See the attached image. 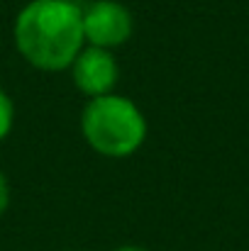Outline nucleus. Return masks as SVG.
<instances>
[{
    "mask_svg": "<svg viewBox=\"0 0 249 251\" xmlns=\"http://www.w3.org/2000/svg\"><path fill=\"white\" fill-rule=\"evenodd\" d=\"M83 42V12L71 0H32L15 20L17 51L42 71L69 69Z\"/></svg>",
    "mask_w": 249,
    "mask_h": 251,
    "instance_id": "1",
    "label": "nucleus"
},
{
    "mask_svg": "<svg viewBox=\"0 0 249 251\" xmlns=\"http://www.w3.org/2000/svg\"><path fill=\"white\" fill-rule=\"evenodd\" d=\"M81 129L85 142L103 156L122 159L137 151L147 137V122L139 107L122 95L90 98L83 107Z\"/></svg>",
    "mask_w": 249,
    "mask_h": 251,
    "instance_id": "2",
    "label": "nucleus"
},
{
    "mask_svg": "<svg viewBox=\"0 0 249 251\" xmlns=\"http://www.w3.org/2000/svg\"><path fill=\"white\" fill-rule=\"evenodd\" d=\"M132 34V15L115 0H100L83 12V39L98 49L122 47Z\"/></svg>",
    "mask_w": 249,
    "mask_h": 251,
    "instance_id": "3",
    "label": "nucleus"
},
{
    "mask_svg": "<svg viewBox=\"0 0 249 251\" xmlns=\"http://www.w3.org/2000/svg\"><path fill=\"white\" fill-rule=\"evenodd\" d=\"M71 71H74L76 88L90 98L110 95V90L115 88V81H117V64L112 54L98 47L81 49V54L71 64Z\"/></svg>",
    "mask_w": 249,
    "mask_h": 251,
    "instance_id": "4",
    "label": "nucleus"
},
{
    "mask_svg": "<svg viewBox=\"0 0 249 251\" xmlns=\"http://www.w3.org/2000/svg\"><path fill=\"white\" fill-rule=\"evenodd\" d=\"M12 117H15V107L12 100L7 98L5 90H0V142L7 137V132L12 129Z\"/></svg>",
    "mask_w": 249,
    "mask_h": 251,
    "instance_id": "5",
    "label": "nucleus"
},
{
    "mask_svg": "<svg viewBox=\"0 0 249 251\" xmlns=\"http://www.w3.org/2000/svg\"><path fill=\"white\" fill-rule=\"evenodd\" d=\"M7 202H10V188H7V180H5V176L0 171V215L5 212Z\"/></svg>",
    "mask_w": 249,
    "mask_h": 251,
    "instance_id": "6",
    "label": "nucleus"
},
{
    "mask_svg": "<svg viewBox=\"0 0 249 251\" xmlns=\"http://www.w3.org/2000/svg\"><path fill=\"white\" fill-rule=\"evenodd\" d=\"M115 251H147V249H142V247H122V249H115Z\"/></svg>",
    "mask_w": 249,
    "mask_h": 251,
    "instance_id": "7",
    "label": "nucleus"
}]
</instances>
